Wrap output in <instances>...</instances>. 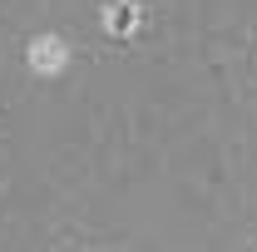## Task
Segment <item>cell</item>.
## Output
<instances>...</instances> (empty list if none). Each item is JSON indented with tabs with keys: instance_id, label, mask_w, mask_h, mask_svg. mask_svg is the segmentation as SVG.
<instances>
[{
	"instance_id": "1",
	"label": "cell",
	"mask_w": 257,
	"mask_h": 252,
	"mask_svg": "<svg viewBox=\"0 0 257 252\" xmlns=\"http://www.w3.org/2000/svg\"><path fill=\"white\" fill-rule=\"evenodd\" d=\"M139 25H144V10H139L134 0H109V10H104V30L114 35V40L139 35Z\"/></svg>"
},
{
	"instance_id": "2",
	"label": "cell",
	"mask_w": 257,
	"mask_h": 252,
	"mask_svg": "<svg viewBox=\"0 0 257 252\" xmlns=\"http://www.w3.org/2000/svg\"><path fill=\"white\" fill-rule=\"evenodd\" d=\"M30 64L40 69V74H55V69L64 64V45H60V40H50V35L30 40Z\"/></svg>"
}]
</instances>
